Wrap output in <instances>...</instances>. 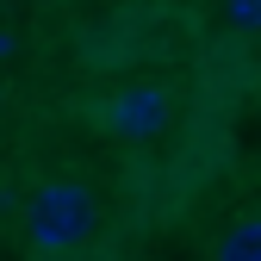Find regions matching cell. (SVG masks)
Listing matches in <instances>:
<instances>
[{
  "label": "cell",
  "mask_w": 261,
  "mask_h": 261,
  "mask_svg": "<svg viewBox=\"0 0 261 261\" xmlns=\"http://www.w3.org/2000/svg\"><path fill=\"white\" fill-rule=\"evenodd\" d=\"M106 130L124 143H149L168 130V93L162 87H118L106 100Z\"/></svg>",
  "instance_id": "2"
},
{
  "label": "cell",
  "mask_w": 261,
  "mask_h": 261,
  "mask_svg": "<svg viewBox=\"0 0 261 261\" xmlns=\"http://www.w3.org/2000/svg\"><path fill=\"white\" fill-rule=\"evenodd\" d=\"M212 261H261V218H237L230 230L218 237Z\"/></svg>",
  "instance_id": "3"
},
{
  "label": "cell",
  "mask_w": 261,
  "mask_h": 261,
  "mask_svg": "<svg viewBox=\"0 0 261 261\" xmlns=\"http://www.w3.org/2000/svg\"><path fill=\"white\" fill-rule=\"evenodd\" d=\"M38 7H56V0H38Z\"/></svg>",
  "instance_id": "5"
},
{
  "label": "cell",
  "mask_w": 261,
  "mask_h": 261,
  "mask_svg": "<svg viewBox=\"0 0 261 261\" xmlns=\"http://www.w3.org/2000/svg\"><path fill=\"white\" fill-rule=\"evenodd\" d=\"M0 100H7V93H0Z\"/></svg>",
  "instance_id": "6"
},
{
  "label": "cell",
  "mask_w": 261,
  "mask_h": 261,
  "mask_svg": "<svg viewBox=\"0 0 261 261\" xmlns=\"http://www.w3.org/2000/svg\"><path fill=\"white\" fill-rule=\"evenodd\" d=\"M93 224H100V199H93V187L81 180H50L38 199L25 212V243L38 255H62L93 237Z\"/></svg>",
  "instance_id": "1"
},
{
  "label": "cell",
  "mask_w": 261,
  "mask_h": 261,
  "mask_svg": "<svg viewBox=\"0 0 261 261\" xmlns=\"http://www.w3.org/2000/svg\"><path fill=\"white\" fill-rule=\"evenodd\" d=\"M224 19L237 31H261V0H224Z\"/></svg>",
  "instance_id": "4"
}]
</instances>
